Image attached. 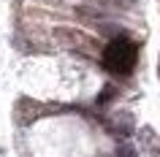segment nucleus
Returning a JSON list of instances; mask_svg holds the SVG:
<instances>
[{
    "instance_id": "5",
    "label": "nucleus",
    "mask_w": 160,
    "mask_h": 157,
    "mask_svg": "<svg viewBox=\"0 0 160 157\" xmlns=\"http://www.w3.org/2000/svg\"><path fill=\"white\" fill-rule=\"evenodd\" d=\"M95 3H103V6H114V8H119V6H122V0H95Z\"/></svg>"
},
{
    "instance_id": "1",
    "label": "nucleus",
    "mask_w": 160,
    "mask_h": 157,
    "mask_svg": "<svg viewBox=\"0 0 160 157\" xmlns=\"http://www.w3.org/2000/svg\"><path fill=\"white\" fill-rule=\"evenodd\" d=\"M136 54H138L136 43L130 41L128 35H119V38H114V41L106 46V52H103V65L109 68L111 73L125 76V73H130V71H133Z\"/></svg>"
},
{
    "instance_id": "2",
    "label": "nucleus",
    "mask_w": 160,
    "mask_h": 157,
    "mask_svg": "<svg viewBox=\"0 0 160 157\" xmlns=\"http://www.w3.org/2000/svg\"><path fill=\"white\" fill-rule=\"evenodd\" d=\"M54 38H57L62 46H68V49H79V52H95V41L90 38V35L79 33V30H71V27H57L54 30Z\"/></svg>"
},
{
    "instance_id": "4",
    "label": "nucleus",
    "mask_w": 160,
    "mask_h": 157,
    "mask_svg": "<svg viewBox=\"0 0 160 157\" xmlns=\"http://www.w3.org/2000/svg\"><path fill=\"white\" fill-rule=\"evenodd\" d=\"M109 98H114V87H106V90H103V95L98 98V103H106Z\"/></svg>"
},
{
    "instance_id": "3",
    "label": "nucleus",
    "mask_w": 160,
    "mask_h": 157,
    "mask_svg": "<svg viewBox=\"0 0 160 157\" xmlns=\"http://www.w3.org/2000/svg\"><path fill=\"white\" fill-rule=\"evenodd\" d=\"M117 157H136V149L122 144V146H117Z\"/></svg>"
}]
</instances>
